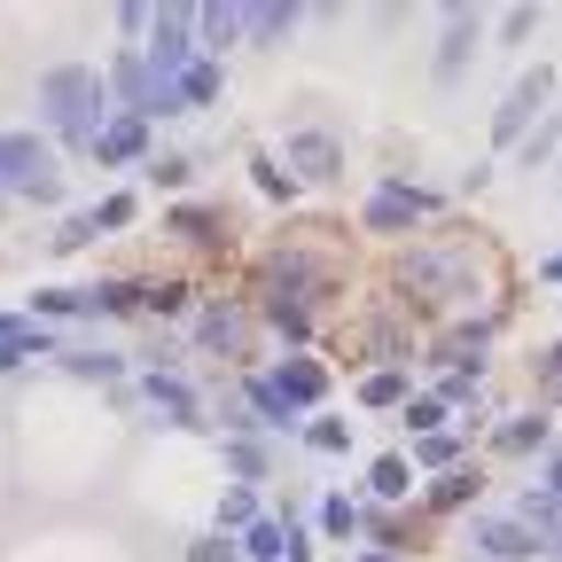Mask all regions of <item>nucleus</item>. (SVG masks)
I'll return each mask as SVG.
<instances>
[{"label":"nucleus","mask_w":562,"mask_h":562,"mask_svg":"<svg viewBox=\"0 0 562 562\" xmlns=\"http://www.w3.org/2000/svg\"><path fill=\"white\" fill-rule=\"evenodd\" d=\"M258 516H266V508H258V492H250V484H235L227 501H220V531H227V539H235V531H250Z\"/></svg>","instance_id":"nucleus-31"},{"label":"nucleus","mask_w":562,"mask_h":562,"mask_svg":"<svg viewBox=\"0 0 562 562\" xmlns=\"http://www.w3.org/2000/svg\"><path fill=\"white\" fill-rule=\"evenodd\" d=\"M55 360H63V375H79V383H117L125 375V360H117V351H55Z\"/></svg>","instance_id":"nucleus-26"},{"label":"nucleus","mask_w":562,"mask_h":562,"mask_svg":"<svg viewBox=\"0 0 562 562\" xmlns=\"http://www.w3.org/2000/svg\"><path fill=\"white\" fill-rule=\"evenodd\" d=\"M554 430H547V414H516V422H501V430H492V446L501 453H539Z\"/></svg>","instance_id":"nucleus-27"},{"label":"nucleus","mask_w":562,"mask_h":562,"mask_svg":"<svg viewBox=\"0 0 562 562\" xmlns=\"http://www.w3.org/2000/svg\"><path fill=\"white\" fill-rule=\"evenodd\" d=\"M243 336H250L243 305H203V313H195V344H203V351H227V360H235Z\"/></svg>","instance_id":"nucleus-17"},{"label":"nucleus","mask_w":562,"mask_h":562,"mask_svg":"<svg viewBox=\"0 0 562 562\" xmlns=\"http://www.w3.org/2000/svg\"><path fill=\"white\" fill-rule=\"evenodd\" d=\"M55 351H63V336L32 321V328H16V336H0V375L24 368V360H55Z\"/></svg>","instance_id":"nucleus-21"},{"label":"nucleus","mask_w":562,"mask_h":562,"mask_svg":"<svg viewBox=\"0 0 562 562\" xmlns=\"http://www.w3.org/2000/svg\"><path fill=\"white\" fill-rule=\"evenodd\" d=\"M469 547H476V554H492V562H531V554H547L516 516H476V524H469Z\"/></svg>","instance_id":"nucleus-12"},{"label":"nucleus","mask_w":562,"mask_h":562,"mask_svg":"<svg viewBox=\"0 0 562 562\" xmlns=\"http://www.w3.org/2000/svg\"><path fill=\"white\" fill-rule=\"evenodd\" d=\"M297 24H305V9H297V0H258V9H250V24H243V40H250V47H281Z\"/></svg>","instance_id":"nucleus-18"},{"label":"nucleus","mask_w":562,"mask_h":562,"mask_svg":"<svg viewBox=\"0 0 562 562\" xmlns=\"http://www.w3.org/2000/svg\"><path fill=\"white\" fill-rule=\"evenodd\" d=\"M188 305V281H149L140 290V313H180Z\"/></svg>","instance_id":"nucleus-37"},{"label":"nucleus","mask_w":562,"mask_h":562,"mask_svg":"<svg viewBox=\"0 0 562 562\" xmlns=\"http://www.w3.org/2000/svg\"><path fill=\"white\" fill-rule=\"evenodd\" d=\"M290 165L305 180H336L344 172V140L336 133H290Z\"/></svg>","instance_id":"nucleus-16"},{"label":"nucleus","mask_w":562,"mask_h":562,"mask_svg":"<svg viewBox=\"0 0 562 562\" xmlns=\"http://www.w3.org/2000/svg\"><path fill=\"white\" fill-rule=\"evenodd\" d=\"M94 165H149V117H110L102 133H94V149H87Z\"/></svg>","instance_id":"nucleus-13"},{"label":"nucleus","mask_w":562,"mask_h":562,"mask_svg":"<svg viewBox=\"0 0 562 562\" xmlns=\"http://www.w3.org/2000/svg\"><path fill=\"white\" fill-rule=\"evenodd\" d=\"M188 562H243V539L211 531V539H195V547H188Z\"/></svg>","instance_id":"nucleus-38"},{"label":"nucleus","mask_w":562,"mask_h":562,"mask_svg":"<svg viewBox=\"0 0 562 562\" xmlns=\"http://www.w3.org/2000/svg\"><path fill=\"white\" fill-rule=\"evenodd\" d=\"M539 281H562V250H547V258H539Z\"/></svg>","instance_id":"nucleus-45"},{"label":"nucleus","mask_w":562,"mask_h":562,"mask_svg":"<svg viewBox=\"0 0 562 562\" xmlns=\"http://www.w3.org/2000/svg\"><path fill=\"white\" fill-rule=\"evenodd\" d=\"M16 328H32V313H0V336H16Z\"/></svg>","instance_id":"nucleus-46"},{"label":"nucleus","mask_w":562,"mask_h":562,"mask_svg":"<svg viewBox=\"0 0 562 562\" xmlns=\"http://www.w3.org/2000/svg\"><path fill=\"white\" fill-rule=\"evenodd\" d=\"M281 562H313V539H290V554H281Z\"/></svg>","instance_id":"nucleus-47"},{"label":"nucleus","mask_w":562,"mask_h":562,"mask_svg":"<svg viewBox=\"0 0 562 562\" xmlns=\"http://www.w3.org/2000/svg\"><path fill=\"white\" fill-rule=\"evenodd\" d=\"M321 258H305V250H281L273 266H266V313H273V328L290 336V344H305L313 336V297H321Z\"/></svg>","instance_id":"nucleus-2"},{"label":"nucleus","mask_w":562,"mask_h":562,"mask_svg":"<svg viewBox=\"0 0 562 562\" xmlns=\"http://www.w3.org/2000/svg\"><path fill=\"white\" fill-rule=\"evenodd\" d=\"M250 180H258L273 203H290V195H297V172H281V157H250Z\"/></svg>","instance_id":"nucleus-34"},{"label":"nucleus","mask_w":562,"mask_h":562,"mask_svg":"<svg viewBox=\"0 0 562 562\" xmlns=\"http://www.w3.org/2000/svg\"><path fill=\"white\" fill-rule=\"evenodd\" d=\"M140 290L149 281H102V313H140Z\"/></svg>","instance_id":"nucleus-39"},{"label":"nucleus","mask_w":562,"mask_h":562,"mask_svg":"<svg viewBox=\"0 0 562 562\" xmlns=\"http://www.w3.org/2000/svg\"><path fill=\"white\" fill-rule=\"evenodd\" d=\"M266 383H273V398L290 406V414H305V406H321V398H328V368H321V360H305V351H281V368H273Z\"/></svg>","instance_id":"nucleus-9"},{"label":"nucleus","mask_w":562,"mask_h":562,"mask_svg":"<svg viewBox=\"0 0 562 562\" xmlns=\"http://www.w3.org/2000/svg\"><path fill=\"white\" fill-rule=\"evenodd\" d=\"M321 531H328V539H351V531H360V501L328 492V501H321Z\"/></svg>","instance_id":"nucleus-33"},{"label":"nucleus","mask_w":562,"mask_h":562,"mask_svg":"<svg viewBox=\"0 0 562 562\" xmlns=\"http://www.w3.org/2000/svg\"><path fill=\"white\" fill-rule=\"evenodd\" d=\"M438 398H446V406H461V398H476V368H453V375H446V391H438Z\"/></svg>","instance_id":"nucleus-43"},{"label":"nucleus","mask_w":562,"mask_h":562,"mask_svg":"<svg viewBox=\"0 0 562 562\" xmlns=\"http://www.w3.org/2000/svg\"><path fill=\"white\" fill-rule=\"evenodd\" d=\"M227 94V63H211V55H195L172 87H157V102H149V117H180V110H211Z\"/></svg>","instance_id":"nucleus-7"},{"label":"nucleus","mask_w":562,"mask_h":562,"mask_svg":"<svg viewBox=\"0 0 562 562\" xmlns=\"http://www.w3.org/2000/svg\"><path fill=\"white\" fill-rule=\"evenodd\" d=\"M476 40H484V9H453V16H446V40H438V63H430V79H438V87H453L461 70H469Z\"/></svg>","instance_id":"nucleus-11"},{"label":"nucleus","mask_w":562,"mask_h":562,"mask_svg":"<svg viewBox=\"0 0 562 562\" xmlns=\"http://www.w3.org/2000/svg\"><path fill=\"white\" fill-rule=\"evenodd\" d=\"M360 398H368V406H406V375H391V368H375V375L360 383Z\"/></svg>","instance_id":"nucleus-36"},{"label":"nucleus","mask_w":562,"mask_h":562,"mask_svg":"<svg viewBox=\"0 0 562 562\" xmlns=\"http://www.w3.org/2000/svg\"><path fill=\"white\" fill-rule=\"evenodd\" d=\"M531 32H539V9H508L501 16V47H524Z\"/></svg>","instance_id":"nucleus-41"},{"label":"nucleus","mask_w":562,"mask_h":562,"mask_svg":"<svg viewBox=\"0 0 562 562\" xmlns=\"http://www.w3.org/2000/svg\"><path fill=\"white\" fill-rule=\"evenodd\" d=\"M554 149H562V102H554V110H547V117H539V125H531V133L516 140V165L531 172V165H547Z\"/></svg>","instance_id":"nucleus-25"},{"label":"nucleus","mask_w":562,"mask_h":562,"mask_svg":"<svg viewBox=\"0 0 562 562\" xmlns=\"http://www.w3.org/2000/svg\"><path fill=\"white\" fill-rule=\"evenodd\" d=\"M220 453H227L235 484H250V492H258V476H266V446H258V438H220Z\"/></svg>","instance_id":"nucleus-29"},{"label":"nucleus","mask_w":562,"mask_h":562,"mask_svg":"<svg viewBox=\"0 0 562 562\" xmlns=\"http://www.w3.org/2000/svg\"><path fill=\"white\" fill-rule=\"evenodd\" d=\"M40 125L47 140H63V149H94V133L110 125V87H102V70L94 63H55L47 79H40Z\"/></svg>","instance_id":"nucleus-1"},{"label":"nucleus","mask_w":562,"mask_h":562,"mask_svg":"<svg viewBox=\"0 0 562 562\" xmlns=\"http://www.w3.org/2000/svg\"><path fill=\"white\" fill-rule=\"evenodd\" d=\"M47 180H55L47 133H0V195H32Z\"/></svg>","instance_id":"nucleus-6"},{"label":"nucleus","mask_w":562,"mask_h":562,"mask_svg":"<svg viewBox=\"0 0 562 562\" xmlns=\"http://www.w3.org/2000/svg\"><path fill=\"white\" fill-rule=\"evenodd\" d=\"M368 492H375V501H406V492H414V461L406 453H383L368 469Z\"/></svg>","instance_id":"nucleus-28"},{"label":"nucleus","mask_w":562,"mask_h":562,"mask_svg":"<svg viewBox=\"0 0 562 562\" xmlns=\"http://www.w3.org/2000/svg\"><path fill=\"white\" fill-rule=\"evenodd\" d=\"M305 446H313V453H351V422H336V414L305 422Z\"/></svg>","instance_id":"nucleus-32"},{"label":"nucleus","mask_w":562,"mask_h":562,"mask_svg":"<svg viewBox=\"0 0 562 562\" xmlns=\"http://www.w3.org/2000/svg\"><path fill=\"white\" fill-rule=\"evenodd\" d=\"M547 94H554V70H547V63H531L524 79L501 94V110H492V140H501V149H516V140L531 133V117H547V110H554Z\"/></svg>","instance_id":"nucleus-4"},{"label":"nucleus","mask_w":562,"mask_h":562,"mask_svg":"<svg viewBox=\"0 0 562 562\" xmlns=\"http://www.w3.org/2000/svg\"><path fill=\"white\" fill-rule=\"evenodd\" d=\"M554 562H562V547H554Z\"/></svg>","instance_id":"nucleus-50"},{"label":"nucleus","mask_w":562,"mask_h":562,"mask_svg":"<svg viewBox=\"0 0 562 562\" xmlns=\"http://www.w3.org/2000/svg\"><path fill=\"white\" fill-rule=\"evenodd\" d=\"M40 321H94L102 313V281H63V290H32Z\"/></svg>","instance_id":"nucleus-15"},{"label":"nucleus","mask_w":562,"mask_h":562,"mask_svg":"<svg viewBox=\"0 0 562 562\" xmlns=\"http://www.w3.org/2000/svg\"><path fill=\"white\" fill-rule=\"evenodd\" d=\"M102 87H110L117 117H149V102H157V79H149V63H140V47H125V55L102 70Z\"/></svg>","instance_id":"nucleus-10"},{"label":"nucleus","mask_w":562,"mask_h":562,"mask_svg":"<svg viewBox=\"0 0 562 562\" xmlns=\"http://www.w3.org/2000/svg\"><path fill=\"white\" fill-rule=\"evenodd\" d=\"M94 243V227H87V211H70V220L55 227V250H87Z\"/></svg>","instance_id":"nucleus-42"},{"label":"nucleus","mask_w":562,"mask_h":562,"mask_svg":"<svg viewBox=\"0 0 562 562\" xmlns=\"http://www.w3.org/2000/svg\"><path fill=\"white\" fill-rule=\"evenodd\" d=\"M243 24H250V9H243V0H211V9H195V55H211V63H220V55L243 40Z\"/></svg>","instance_id":"nucleus-14"},{"label":"nucleus","mask_w":562,"mask_h":562,"mask_svg":"<svg viewBox=\"0 0 562 562\" xmlns=\"http://www.w3.org/2000/svg\"><path fill=\"white\" fill-rule=\"evenodd\" d=\"M461 461H469V453H461V438H453V430L414 438V476H422V469H461Z\"/></svg>","instance_id":"nucleus-30"},{"label":"nucleus","mask_w":562,"mask_h":562,"mask_svg":"<svg viewBox=\"0 0 562 562\" xmlns=\"http://www.w3.org/2000/svg\"><path fill=\"white\" fill-rule=\"evenodd\" d=\"M539 492H554V501H562V453L547 461V484H539Z\"/></svg>","instance_id":"nucleus-44"},{"label":"nucleus","mask_w":562,"mask_h":562,"mask_svg":"<svg viewBox=\"0 0 562 562\" xmlns=\"http://www.w3.org/2000/svg\"><path fill=\"white\" fill-rule=\"evenodd\" d=\"M547 375H554V383H562V344H554V351H547Z\"/></svg>","instance_id":"nucleus-48"},{"label":"nucleus","mask_w":562,"mask_h":562,"mask_svg":"<svg viewBox=\"0 0 562 562\" xmlns=\"http://www.w3.org/2000/svg\"><path fill=\"white\" fill-rule=\"evenodd\" d=\"M438 211V195L430 188H406V180H383L375 195H368V211H360V227L368 235H406V227H422Z\"/></svg>","instance_id":"nucleus-5"},{"label":"nucleus","mask_w":562,"mask_h":562,"mask_svg":"<svg viewBox=\"0 0 562 562\" xmlns=\"http://www.w3.org/2000/svg\"><path fill=\"white\" fill-rule=\"evenodd\" d=\"M446 414H453L446 398H406V430H414V438H438V430H446Z\"/></svg>","instance_id":"nucleus-35"},{"label":"nucleus","mask_w":562,"mask_h":562,"mask_svg":"<svg viewBox=\"0 0 562 562\" xmlns=\"http://www.w3.org/2000/svg\"><path fill=\"white\" fill-rule=\"evenodd\" d=\"M290 539H297L290 516H258V524L243 531V554H250V562H281V554H290Z\"/></svg>","instance_id":"nucleus-22"},{"label":"nucleus","mask_w":562,"mask_h":562,"mask_svg":"<svg viewBox=\"0 0 562 562\" xmlns=\"http://www.w3.org/2000/svg\"><path fill=\"white\" fill-rule=\"evenodd\" d=\"M516 524H524L547 554L562 547V501H554V492H524V501H516Z\"/></svg>","instance_id":"nucleus-20"},{"label":"nucleus","mask_w":562,"mask_h":562,"mask_svg":"<svg viewBox=\"0 0 562 562\" xmlns=\"http://www.w3.org/2000/svg\"><path fill=\"white\" fill-rule=\"evenodd\" d=\"M149 180L157 188H188L195 180V157H149Z\"/></svg>","instance_id":"nucleus-40"},{"label":"nucleus","mask_w":562,"mask_h":562,"mask_svg":"<svg viewBox=\"0 0 562 562\" xmlns=\"http://www.w3.org/2000/svg\"><path fill=\"white\" fill-rule=\"evenodd\" d=\"M140 406H149V422H165V430H203V398H195V383H180L172 368H149V375H140Z\"/></svg>","instance_id":"nucleus-8"},{"label":"nucleus","mask_w":562,"mask_h":562,"mask_svg":"<svg viewBox=\"0 0 562 562\" xmlns=\"http://www.w3.org/2000/svg\"><path fill=\"white\" fill-rule=\"evenodd\" d=\"M351 562H391V554H351Z\"/></svg>","instance_id":"nucleus-49"},{"label":"nucleus","mask_w":562,"mask_h":562,"mask_svg":"<svg viewBox=\"0 0 562 562\" xmlns=\"http://www.w3.org/2000/svg\"><path fill=\"white\" fill-rule=\"evenodd\" d=\"M133 211H140V195H133V188H110L102 203H87V227H94V243H102V235H125V227H133Z\"/></svg>","instance_id":"nucleus-23"},{"label":"nucleus","mask_w":562,"mask_h":562,"mask_svg":"<svg viewBox=\"0 0 562 562\" xmlns=\"http://www.w3.org/2000/svg\"><path fill=\"white\" fill-rule=\"evenodd\" d=\"M149 47H140V63H149V79L157 87H172L180 70L195 63V9H149Z\"/></svg>","instance_id":"nucleus-3"},{"label":"nucleus","mask_w":562,"mask_h":562,"mask_svg":"<svg viewBox=\"0 0 562 562\" xmlns=\"http://www.w3.org/2000/svg\"><path fill=\"white\" fill-rule=\"evenodd\" d=\"M180 243H227V211L220 203H172V220H165Z\"/></svg>","instance_id":"nucleus-19"},{"label":"nucleus","mask_w":562,"mask_h":562,"mask_svg":"<svg viewBox=\"0 0 562 562\" xmlns=\"http://www.w3.org/2000/svg\"><path fill=\"white\" fill-rule=\"evenodd\" d=\"M476 492H484V476H476V461H461V469H446V476L430 484V508H438V516H453V508H469V501H476Z\"/></svg>","instance_id":"nucleus-24"}]
</instances>
